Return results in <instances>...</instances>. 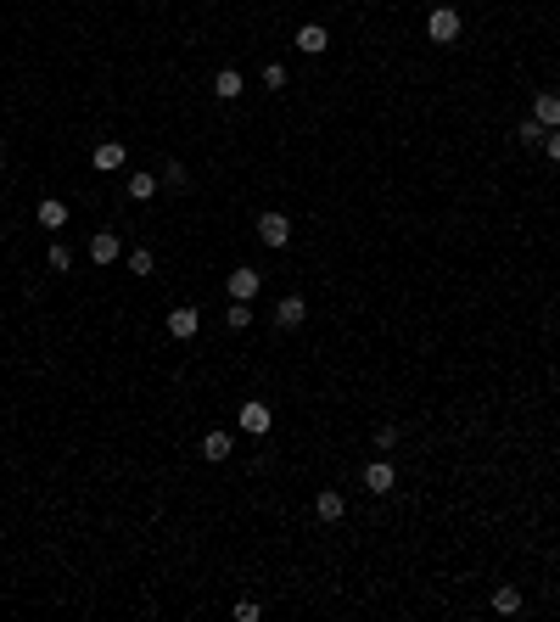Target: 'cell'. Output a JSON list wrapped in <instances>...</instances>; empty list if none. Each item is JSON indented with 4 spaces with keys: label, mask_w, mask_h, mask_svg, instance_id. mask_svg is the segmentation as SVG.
Segmentation results:
<instances>
[{
    "label": "cell",
    "mask_w": 560,
    "mask_h": 622,
    "mask_svg": "<svg viewBox=\"0 0 560 622\" xmlns=\"http://www.w3.org/2000/svg\"><path fill=\"white\" fill-rule=\"evenodd\" d=\"M398 488H404V471H398L392 454H370V460L359 466V494L370 499V505H387Z\"/></svg>",
    "instance_id": "cell-1"
},
{
    "label": "cell",
    "mask_w": 560,
    "mask_h": 622,
    "mask_svg": "<svg viewBox=\"0 0 560 622\" xmlns=\"http://www.w3.org/2000/svg\"><path fill=\"white\" fill-rule=\"evenodd\" d=\"M252 241H258L264 253H286L297 241V219L286 208H258L252 213Z\"/></svg>",
    "instance_id": "cell-2"
},
{
    "label": "cell",
    "mask_w": 560,
    "mask_h": 622,
    "mask_svg": "<svg viewBox=\"0 0 560 622\" xmlns=\"http://www.w3.org/2000/svg\"><path fill=\"white\" fill-rule=\"evenodd\" d=\"M236 432H241V438H252V443H264L269 432H275V404H269L264 393H247L236 404Z\"/></svg>",
    "instance_id": "cell-3"
},
{
    "label": "cell",
    "mask_w": 560,
    "mask_h": 622,
    "mask_svg": "<svg viewBox=\"0 0 560 622\" xmlns=\"http://www.w3.org/2000/svg\"><path fill=\"white\" fill-rule=\"evenodd\" d=\"M202 326H208L202 303H168V309H163V337H168V342H180V348L202 337Z\"/></svg>",
    "instance_id": "cell-4"
},
{
    "label": "cell",
    "mask_w": 560,
    "mask_h": 622,
    "mask_svg": "<svg viewBox=\"0 0 560 622\" xmlns=\"http://www.w3.org/2000/svg\"><path fill=\"white\" fill-rule=\"evenodd\" d=\"M420 29H426V45L448 51V45H460V40H465V12H460V6H432Z\"/></svg>",
    "instance_id": "cell-5"
},
{
    "label": "cell",
    "mask_w": 560,
    "mask_h": 622,
    "mask_svg": "<svg viewBox=\"0 0 560 622\" xmlns=\"http://www.w3.org/2000/svg\"><path fill=\"white\" fill-rule=\"evenodd\" d=\"M308 516H314L320 527H342L353 516V494H342V488H331V482H325V488H314V494H308Z\"/></svg>",
    "instance_id": "cell-6"
},
{
    "label": "cell",
    "mask_w": 560,
    "mask_h": 622,
    "mask_svg": "<svg viewBox=\"0 0 560 622\" xmlns=\"http://www.w3.org/2000/svg\"><path fill=\"white\" fill-rule=\"evenodd\" d=\"M308 297L303 292H286V297H275L269 303V326H275V337H292V331H303L308 326Z\"/></svg>",
    "instance_id": "cell-7"
},
{
    "label": "cell",
    "mask_w": 560,
    "mask_h": 622,
    "mask_svg": "<svg viewBox=\"0 0 560 622\" xmlns=\"http://www.w3.org/2000/svg\"><path fill=\"white\" fill-rule=\"evenodd\" d=\"M230 297H236V303H258V297H264V269L258 264H230L224 269V303H230Z\"/></svg>",
    "instance_id": "cell-8"
},
{
    "label": "cell",
    "mask_w": 560,
    "mask_h": 622,
    "mask_svg": "<svg viewBox=\"0 0 560 622\" xmlns=\"http://www.w3.org/2000/svg\"><path fill=\"white\" fill-rule=\"evenodd\" d=\"M196 460H202V466H230V460H236V432H230V426H208V432H202V438H196Z\"/></svg>",
    "instance_id": "cell-9"
},
{
    "label": "cell",
    "mask_w": 560,
    "mask_h": 622,
    "mask_svg": "<svg viewBox=\"0 0 560 622\" xmlns=\"http://www.w3.org/2000/svg\"><path fill=\"white\" fill-rule=\"evenodd\" d=\"M124 230H112V225H101V230H90V269H112V264H124Z\"/></svg>",
    "instance_id": "cell-10"
},
{
    "label": "cell",
    "mask_w": 560,
    "mask_h": 622,
    "mask_svg": "<svg viewBox=\"0 0 560 622\" xmlns=\"http://www.w3.org/2000/svg\"><path fill=\"white\" fill-rule=\"evenodd\" d=\"M532 600H527V583H516V578H499L488 589V611L493 617H521V611H527Z\"/></svg>",
    "instance_id": "cell-11"
},
{
    "label": "cell",
    "mask_w": 560,
    "mask_h": 622,
    "mask_svg": "<svg viewBox=\"0 0 560 622\" xmlns=\"http://www.w3.org/2000/svg\"><path fill=\"white\" fill-rule=\"evenodd\" d=\"M208 96L219 101V107H236V101L247 96V73H241L236 62H224V68H213V79H208Z\"/></svg>",
    "instance_id": "cell-12"
},
{
    "label": "cell",
    "mask_w": 560,
    "mask_h": 622,
    "mask_svg": "<svg viewBox=\"0 0 560 622\" xmlns=\"http://www.w3.org/2000/svg\"><path fill=\"white\" fill-rule=\"evenodd\" d=\"M129 169V141L107 135V141L90 146V174H124Z\"/></svg>",
    "instance_id": "cell-13"
},
{
    "label": "cell",
    "mask_w": 560,
    "mask_h": 622,
    "mask_svg": "<svg viewBox=\"0 0 560 622\" xmlns=\"http://www.w3.org/2000/svg\"><path fill=\"white\" fill-rule=\"evenodd\" d=\"M157 197H163L157 169H146V163H140V169H124V202H140V208H146V202H157Z\"/></svg>",
    "instance_id": "cell-14"
},
{
    "label": "cell",
    "mask_w": 560,
    "mask_h": 622,
    "mask_svg": "<svg viewBox=\"0 0 560 622\" xmlns=\"http://www.w3.org/2000/svg\"><path fill=\"white\" fill-rule=\"evenodd\" d=\"M157 253H152V241H135V247H124V275L129 281H140V286H152L157 281Z\"/></svg>",
    "instance_id": "cell-15"
},
{
    "label": "cell",
    "mask_w": 560,
    "mask_h": 622,
    "mask_svg": "<svg viewBox=\"0 0 560 622\" xmlns=\"http://www.w3.org/2000/svg\"><path fill=\"white\" fill-rule=\"evenodd\" d=\"M292 45L303 51L308 62H325V57H331V45H336V40H331V29H325V23H297Z\"/></svg>",
    "instance_id": "cell-16"
},
{
    "label": "cell",
    "mask_w": 560,
    "mask_h": 622,
    "mask_svg": "<svg viewBox=\"0 0 560 622\" xmlns=\"http://www.w3.org/2000/svg\"><path fill=\"white\" fill-rule=\"evenodd\" d=\"M527 113L538 118L544 129H560V90H555V85L532 90V96H527Z\"/></svg>",
    "instance_id": "cell-17"
},
{
    "label": "cell",
    "mask_w": 560,
    "mask_h": 622,
    "mask_svg": "<svg viewBox=\"0 0 560 622\" xmlns=\"http://www.w3.org/2000/svg\"><path fill=\"white\" fill-rule=\"evenodd\" d=\"M68 219H73V208H68L62 197H40V202H34V225L51 230V236H56L62 225H68Z\"/></svg>",
    "instance_id": "cell-18"
},
{
    "label": "cell",
    "mask_w": 560,
    "mask_h": 622,
    "mask_svg": "<svg viewBox=\"0 0 560 622\" xmlns=\"http://www.w3.org/2000/svg\"><path fill=\"white\" fill-rule=\"evenodd\" d=\"M219 326H224V337H241V331H252V326H258V309H252V303H236V297H230V303H224V314H219Z\"/></svg>",
    "instance_id": "cell-19"
},
{
    "label": "cell",
    "mask_w": 560,
    "mask_h": 622,
    "mask_svg": "<svg viewBox=\"0 0 560 622\" xmlns=\"http://www.w3.org/2000/svg\"><path fill=\"white\" fill-rule=\"evenodd\" d=\"M544 135H549V129L538 124V118H532V113H521L516 124H510V141H516L521 152H544Z\"/></svg>",
    "instance_id": "cell-20"
},
{
    "label": "cell",
    "mask_w": 560,
    "mask_h": 622,
    "mask_svg": "<svg viewBox=\"0 0 560 622\" xmlns=\"http://www.w3.org/2000/svg\"><path fill=\"white\" fill-rule=\"evenodd\" d=\"M398 449H404V426H398V421H376V426H370V454H392V460H398Z\"/></svg>",
    "instance_id": "cell-21"
},
{
    "label": "cell",
    "mask_w": 560,
    "mask_h": 622,
    "mask_svg": "<svg viewBox=\"0 0 560 622\" xmlns=\"http://www.w3.org/2000/svg\"><path fill=\"white\" fill-rule=\"evenodd\" d=\"M45 275H56V281H68V275H73V247H68V241L51 236V247H45Z\"/></svg>",
    "instance_id": "cell-22"
},
{
    "label": "cell",
    "mask_w": 560,
    "mask_h": 622,
    "mask_svg": "<svg viewBox=\"0 0 560 622\" xmlns=\"http://www.w3.org/2000/svg\"><path fill=\"white\" fill-rule=\"evenodd\" d=\"M258 79H264V90H275V96H286V90H292V68H286V62H264V68H258Z\"/></svg>",
    "instance_id": "cell-23"
},
{
    "label": "cell",
    "mask_w": 560,
    "mask_h": 622,
    "mask_svg": "<svg viewBox=\"0 0 560 622\" xmlns=\"http://www.w3.org/2000/svg\"><path fill=\"white\" fill-rule=\"evenodd\" d=\"M230 617L236 622H264V600H258V594H236V600H230Z\"/></svg>",
    "instance_id": "cell-24"
},
{
    "label": "cell",
    "mask_w": 560,
    "mask_h": 622,
    "mask_svg": "<svg viewBox=\"0 0 560 622\" xmlns=\"http://www.w3.org/2000/svg\"><path fill=\"white\" fill-rule=\"evenodd\" d=\"M544 163H549V169H560V129H549V135H544Z\"/></svg>",
    "instance_id": "cell-25"
}]
</instances>
